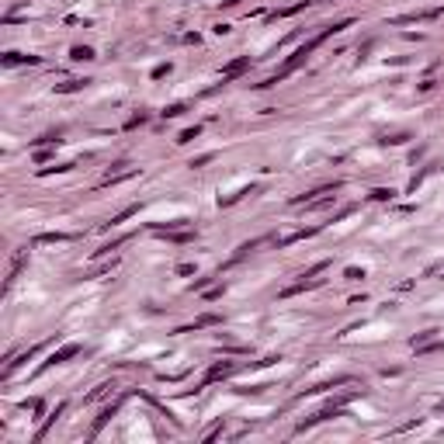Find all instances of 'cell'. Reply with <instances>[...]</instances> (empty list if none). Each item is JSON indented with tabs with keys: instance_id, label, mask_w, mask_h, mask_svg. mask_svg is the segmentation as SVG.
<instances>
[{
	"instance_id": "obj_1",
	"label": "cell",
	"mask_w": 444,
	"mask_h": 444,
	"mask_svg": "<svg viewBox=\"0 0 444 444\" xmlns=\"http://www.w3.org/2000/svg\"><path fill=\"white\" fill-rule=\"evenodd\" d=\"M76 354H80V344H63L59 351H52V354H49V358H45V361H42V365L35 368V375H42V371H49V368H52V365H66L70 358H76Z\"/></svg>"
},
{
	"instance_id": "obj_2",
	"label": "cell",
	"mask_w": 444,
	"mask_h": 444,
	"mask_svg": "<svg viewBox=\"0 0 444 444\" xmlns=\"http://www.w3.org/2000/svg\"><path fill=\"white\" fill-rule=\"evenodd\" d=\"M153 232L156 236H167L170 243H191L195 239V232L191 229H181V225H153Z\"/></svg>"
},
{
	"instance_id": "obj_3",
	"label": "cell",
	"mask_w": 444,
	"mask_h": 444,
	"mask_svg": "<svg viewBox=\"0 0 444 444\" xmlns=\"http://www.w3.org/2000/svg\"><path fill=\"white\" fill-rule=\"evenodd\" d=\"M444 7H431V10H413V14H399V17H392V24H417V21H434V17H441Z\"/></svg>"
},
{
	"instance_id": "obj_4",
	"label": "cell",
	"mask_w": 444,
	"mask_h": 444,
	"mask_svg": "<svg viewBox=\"0 0 444 444\" xmlns=\"http://www.w3.org/2000/svg\"><path fill=\"white\" fill-rule=\"evenodd\" d=\"M250 70V56H239V59H232L229 66H222V76H219V87H225L229 80H236V76H243Z\"/></svg>"
},
{
	"instance_id": "obj_5",
	"label": "cell",
	"mask_w": 444,
	"mask_h": 444,
	"mask_svg": "<svg viewBox=\"0 0 444 444\" xmlns=\"http://www.w3.org/2000/svg\"><path fill=\"white\" fill-rule=\"evenodd\" d=\"M340 188H344V181H333V184H319V188H312V191H305V195L292 198V205H295V209H302L305 202H312V198H323V195H330V191H340Z\"/></svg>"
},
{
	"instance_id": "obj_6",
	"label": "cell",
	"mask_w": 444,
	"mask_h": 444,
	"mask_svg": "<svg viewBox=\"0 0 444 444\" xmlns=\"http://www.w3.org/2000/svg\"><path fill=\"white\" fill-rule=\"evenodd\" d=\"M236 371V361H216L212 368L205 371V378H202V385H212V382H222V378H229Z\"/></svg>"
},
{
	"instance_id": "obj_7",
	"label": "cell",
	"mask_w": 444,
	"mask_h": 444,
	"mask_svg": "<svg viewBox=\"0 0 444 444\" xmlns=\"http://www.w3.org/2000/svg\"><path fill=\"white\" fill-rule=\"evenodd\" d=\"M24 260H28V250H17V253L10 257V267H7V281H3V292H10V285H14V278L21 274Z\"/></svg>"
},
{
	"instance_id": "obj_8",
	"label": "cell",
	"mask_w": 444,
	"mask_h": 444,
	"mask_svg": "<svg viewBox=\"0 0 444 444\" xmlns=\"http://www.w3.org/2000/svg\"><path fill=\"white\" fill-rule=\"evenodd\" d=\"M205 326H222V316H216V312H205V316H198L191 326H181L177 333H195V330H205Z\"/></svg>"
},
{
	"instance_id": "obj_9",
	"label": "cell",
	"mask_w": 444,
	"mask_h": 444,
	"mask_svg": "<svg viewBox=\"0 0 444 444\" xmlns=\"http://www.w3.org/2000/svg\"><path fill=\"white\" fill-rule=\"evenodd\" d=\"M0 63H3V66H38L42 59H38V56H21V52H3Z\"/></svg>"
},
{
	"instance_id": "obj_10",
	"label": "cell",
	"mask_w": 444,
	"mask_h": 444,
	"mask_svg": "<svg viewBox=\"0 0 444 444\" xmlns=\"http://www.w3.org/2000/svg\"><path fill=\"white\" fill-rule=\"evenodd\" d=\"M118 410H122V399H118V403H111V406H104V410H101V417H97V420H94V427H90V438H97V434L104 431V424H108Z\"/></svg>"
},
{
	"instance_id": "obj_11",
	"label": "cell",
	"mask_w": 444,
	"mask_h": 444,
	"mask_svg": "<svg viewBox=\"0 0 444 444\" xmlns=\"http://www.w3.org/2000/svg\"><path fill=\"white\" fill-rule=\"evenodd\" d=\"M38 351H42V344H35V347H28V351H24V354H17V358H14V361H10V365H7V368H3V378H10V375H14V371L21 368V365H28V361H31V358H35V354H38Z\"/></svg>"
},
{
	"instance_id": "obj_12",
	"label": "cell",
	"mask_w": 444,
	"mask_h": 444,
	"mask_svg": "<svg viewBox=\"0 0 444 444\" xmlns=\"http://www.w3.org/2000/svg\"><path fill=\"white\" fill-rule=\"evenodd\" d=\"M316 232H319V225H309V229H295V232L281 236V239H278V246H292V243H298V239H309V236H316Z\"/></svg>"
},
{
	"instance_id": "obj_13",
	"label": "cell",
	"mask_w": 444,
	"mask_h": 444,
	"mask_svg": "<svg viewBox=\"0 0 444 444\" xmlns=\"http://www.w3.org/2000/svg\"><path fill=\"white\" fill-rule=\"evenodd\" d=\"M132 216H139V205H129V209H122L118 216H111V219L104 222L101 229H115V225H122V222H125V219H132Z\"/></svg>"
},
{
	"instance_id": "obj_14",
	"label": "cell",
	"mask_w": 444,
	"mask_h": 444,
	"mask_svg": "<svg viewBox=\"0 0 444 444\" xmlns=\"http://www.w3.org/2000/svg\"><path fill=\"white\" fill-rule=\"evenodd\" d=\"M337 202V195L330 191V195H323V198H312V202H305V212H323V209H330Z\"/></svg>"
},
{
	"instance_id": "obj_15",
	"label": "cell",
	"mask_w": 444,
	"mask_h": 444,
	"mask_svg": "<svg viewBox=\"0 0 444 444\" xmlns=\"http://www.w3.org/2000/svg\"><path fill=\"white\" fill-rule=\"evenodd\" d=\"M70 59H73V63H90V59H94V49H90V45H73V49H70Z\"/></svg>"
},
{
	"instance_id": "obj_16",
	"label": "cell",
	"mask_w": 444,
	"mask_h": 444,
	"mask_svg": "<svg viewBox=\"0 0 444 444\" xmlns=\"http://www.w3.org/2000/svg\"><path fill=\"white\" fill-rule=\"evenodd\" d=\"M90 80H66V83H56V94H76V90H83Z\"/></svg>"
},
{
	"instance_id": "obj_17",
	"label": "cell",
	"mask_w": 444,
	"mask_h": 444,
	"mask_svg": "<svg viewBox=\"0 0 444 444\" xmlns=\"http://www.w3.org/2000/svg\"><path fill=\"white\" fill-rule=\"evenodd\" d=\"M66 239H73V232H42V236H35V243H66Z\"/></svg>"
},
{
	"instance_id": "obj_18",
	"label": "cell",
	"mask_w": 444,
	"mask_h": 444,
	"mask_svg": "<svg viewBox=\"0 0 444 444\" xmlns=\"http://www.w3.org/2000/svg\"><path fill=\"white\" fill-rule=\"evenodd\" d=\"M63 410H66V403H56V410H52V417H49V420H45V424H42V431H38V434H35V438H38V441H42V438H45V434H49V427H52V424H56V420H59V413H63Z\"/></svg>"
},
{
	"instance_id": "obj_19",
	"label": "cell",
	"mask_w": 444,
	"mask_h": 444,
	"mask_svg": "<svg viewBox=\"0 0 444 444\" xmlns=\"http://www.w3.org/2000/svg\"><path fill=\"white\" fill-rule=\"evenodd\" d=\"M63 139H59V132H45V136H38V139H31V149L38 146H59Z\"/></svg>"
},
{
	"instance_id": "obj_20",
	"label": "cell",
	"mask_w": 444,
	"mask_h": 444,
	"mask_svg": "<svg viewBox=\"0 0 444 444\" xmlns=\"http://www.w3.org/2000/svg\"><path fill=\"white\" fill-rule=\"evenodd\" d=\"M260 243H264V239H250V243H243V246H239V250H236V253H232V260H229V264H239V260H243V257H246V253H250V250H257V246H260Z\"/></svg>"
},
{
	"instance_id": "obj_21",
	"label": "cell",
	"mask_w": 444,
	"mask_h": 444,
	"mask_svg": "<svg viewBox=\"0 0 444 444\" xmlns=\"http://www.w3.org/2000/svg\"><path fill=\"white\" fill-rule=\"evenodd\" d=\"M392 198H396L392 188H375V191H371V202H392Z\"/></svg>"
},
{
	"instance_id": "obj_22",
	"label": "cell",
	"mask_w": 444,
	"mask_h": 444,
	"mask_svg": "<svg viewBox=\"0 0 444 444\" xmlns=\"http://www.w3.org/2000/svg\"><path fill=\"white\" fill-rule=\"evenodd\" d=\"M111 389H115V382H101V385H97V389H94V392L87 396V403H94V399H101V396H108Z\"/></svg>"
},
{
	"instance_id": "obj_23",
	"label": "cell",
	"mask_w": 444,
	"mask_h": 444,
	"mask_svg": "<svg viewBox=\"0 0 444 444\" xmlns=\"http://www.w3.org/2000/svg\"><path fill=\"white\" fill-rule=\"evenodd\" d=\"M198 136H202V125H195V129H184V132L177 136V143L184 146V143H191V139H198Z\"/></svg>"
},
{
	"instance_id": "obj_24",
	"label": "cell",
	"mask_w": 444,
	"mask_h": 444,
	"mask_svg": "<svg viewBox=\"0 0 444 444\" xmlns=\"http://www.w3.org/2000/svg\"><path fill=\"white\" fill-rule=\"evenodd\" d=\"M188 111V104H167L163 108V118H177V115H184Z\"/></svg>"
},
{
	"instance_id": "obj_25",
	"label": "cell",
	"mask_w": 444,
	"mask_h": 444,
	"mask_svg": "<svg viewBox=\"0 0 444 444\" xmlns=\"http://www.w3.org/2000/svg\"><path fill=\"white\" fill-rule=\"evenodd\" d=\"M212 160H216V153H202V156H195V160H191V167L198 170V167H205V163H212Z\"/></svg>"
},
{
	"instance_id": "obj_26",
	"label": "cell",
	"mask_w": 444,
	"mask_h": 444,
	"mask_svg": "<svg viewBox=\"0 0 444 444\" xmlns=\"http://www.w3.org/2000/svg\"><path fill=\"white\" fill-rule=\"evenodd\" d=\"M146 122V111H139V115H132L129 122H125V129H136V125H143Z\"/></svg>"
},
{
	"instance_id": "obj_27",
	"label": "cell",
	"mask_w": 444,
	"mask_h": 444,
	"mask_svg": "<svg viewBox=\"0 0 444 444\" xmlns=\"http://www.w3.org/2000/svg\"><path fill=\"white\" fill-rule=\"evenodd\" d=\"M170 73V63H163V66H156V70H153V80H160V76H167Z\"/></svg>"
},
{
	"instance_id": "obj_28",
	"label": "cell",
	"mask_w": 444,
	"mask_h": 444,
	"mask_svg": "<svg viewBox=\"0 0 444 444\" xmlns=\"http://www.w3.org/2000/svg\"><path fill=\"white\" fill-rule=\"evenodd\" d=\"M177 274H195V264H177Z\"/></svg>"
},
{
	"instance_id": "obj_29",
	"label": "cell",
	"mask_w": 444,
	"mask_h": 444,
	"mask_svg": "<svg viewBox=\"0 0 444 444\" xmlns=\"http://www.w3.org/2000/svg\"><path fill=\"white\" fill-rule=\"evenodd\" d=\"M347 278H351V281H358V278H365V271H358V267H347Z\"/></svg>"
},
{
	"instance_id": "obj_30",
	"label": "cell",
	"mask_w": 444,
	"mask_h": 444,
	"mask_svg": "<svg viewBox=\"0 0 444 444\" xmlns=\"http://www.w3.org/2000/svg\"><path fill=\"white\" fill-rule=\"evenodd\" d=\"M209 285H212V278H198V281H195V292H202V288H209Z\"/></svg>"
},
{
	"instance_id": "obj_31",
	"label": "cell",
	"mask_w": 444,
	"mask_h": 444,
	"mask_svg": "<svg viewBox=\"0 0 444 444\" xmlns=\"http://www.w3.org/2000/svg\"><path fill=\"white\" fill-rule=\"evenodd\" d=\"M205 298H209V302H216V298H222V288H209V292H205Z\"/></svg>"
},
{
	"instance_id": "obj_32",
	"label": "cell",
	"mask_w": 444,
	"mask_h": 444,
	"mask_svg": "<svg viewBox=\"0 0 444 444\" xmlns=\"http://www.w3.org/2000/svg\"><path fill=\"white\" fill-rule=\"evenodd\" d=\"M222 3H225V7H232V3H239V0H222Z\"/></svg>"
}]
</instances>
